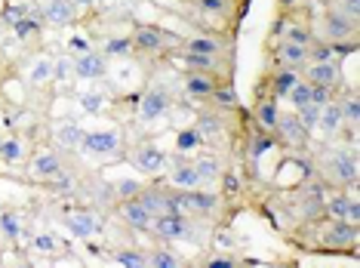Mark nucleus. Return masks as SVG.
I'll return each mask as SVG.
<instances>
[{
  "label": "nucleus",
  "instance_id": "obj_1",
  "mask_svg": "<svg viewBox=\"0 0 360 268\" xmlns=\"http://www.w3.org/2000/svg\"><path fill=\"white\" fill-rule=\"evenodd\" d=\"M120 145H124L120 129H93V133H84L80 151L93 154V158H105V154H117Z\"/></svg>",
  "mask_w": 360,
  "mask_h": 268
},
{
  "label": "nucleus",
  "instance_id": "obj_2",
  "mask_svg": "<svg viewBox=\"0 0 360 268\" xmlns=\"http://www.w3.org/2000/svg\"><path fill=\"white\" fill-rule=\"evenodd\" d=\"M169 210L173 213H210V210H216V194H203L200 189L182 191L169 198Z\"/></svg>",
  "mask_w": 360,
  "mask_h": 268
},
{
  "label": "nucleus",
  "instance_id": "obj_3",
  "mask_svg": "<svg viewBox=\"0 0 360 268\" xmlns=\"http://www.w3.org/2000/svg\"><path fill=\"white\" fill-rule=\"evenodd\" d=\"M151 229H154V234H160V238H167V241H182V238H191L194 234L191 222H188L182 213H158Z\"/></svg>",
  "mask_w": 360,
  "mask_h": 268
},
{
  "label": "nucleus",
  "instance_id": "obj_4",
  "mask_svg": "<svg viewBox=\"0 0 360 268\" xmlns=\"http://www.w3.org/2000/svg\"><path fill=\"white\" fill-rule=\"evenodd\" d=\"M167 111H169V96L158 87L145 89L142 99H139V120L142 124H154V120L167 117Z\"/></svg>",
  "mask_w": 360,
  "mask_h": 268
},
{
  "label": "nucleus",
  "instance_id": "obj_5",
  "mask_svg": "<svg viewBox=\"0 0 360 268\" xmlns=\"http://www.w3.org/2000/svg\"><path fill=\"white\" fill-rule=\"evenodd\" d=\"M65 229L80 241H89V238H96V234H102V219L96 216L93 210H75V213L65 216Z\"/></svg>",
  "mask_w": 360,
  "mask_h": 268
},
{
  "label": "nucleus",
  "instance_id": "obj_6",
  "mask_svg": "<svg viewBox=\"0 0 360 268\" xmlns=\"http://www.w3.org/2000/svg\"><path fill=\"white\" fill-rule=\"evenodd\" d=\"M71 71H75L80 80H99L108 75V59L96 50H86V53H80L77 59H71Z\"/></svg>",
  "mask_w": 360,
  "mask_h": 268
},
{
  "label": "nucleus",
  "instance_id": "obj_7",
  "mask_svg": "<svg viewBox=\"0 0 360 268\" xmlns=\"http://www.w3.org/2000/svg\"><path fill=\"white\" fill-rule=\"evenodd\" d=\"M167 164H169V158L160 148H154V145H142V148L133 151V167L142 176H160L167 170Z\"/></svg>",
  "mask_w": 360,
  "mask_h": 268
},
{
  "label": "nucleus",
  "instance_id": "obj_8",
  "mask_svg": "<svg viewBox=\"0 0 360 268\" xmlns=\"http://www.w3.org/2000/svg\"><path fill=\"white\" fill-rule=\"evenodd\" d=\"M120 216H124V222H127V225H133L136 231L151 229V222H154V213H151V210L145 207L139 198H127V200H120Z\"/></svg>",
  "mask_w": 360,
  "mask_h": 268
},
{
  "label": "nucleus",
  "instance_id": "obj_9",
  "mask_svg": "<svg viewBox=\"0 0 360 268\" xmlns=\"http://www.w3.org/2000/svg\"><path fill=\"white\" fill-rule=\"evenodd\" d=\"M40 15H44L50 25H71V22L77 19V6L75 0H44V6H40Z\"/></svg>",
  "mask_w": 360,
  "mask_h": 268
},
{
  "label": "nucleus",
  "instance_id": "obj_10",
  "mask_svg": "<svg viewBox=\"0 0 360 268\" xmlns=\"http://www.w3.org/2000/svg\"><path fill=\"white\" fill-rule=\"evenodd\" d=\"M129 40H133V46L142 50V53H158V50L167 46V34H163L160 28H151V25H139L136 34Z\"/></svg>",
  "mask_w": 360,
  "mask_h": 268
},
{
  "label": "nucleus",
  "instance_id": "obj_11",
  "mask_svg": "<svg viewBox=\"0 0 360 268\" xmlns=\"http://www.w3.org/2000/svg\"><path fill=\"white\" fill-rule=\"evenodd\" d=\"M28 170H31V176L34 179H56L62 173V160L56 158L53 151H37L34 158H31Z\"/></svg>",
  "mask_w": 360,
  "mask_h": 268
},
{
  "label": "nucleus",
  "instance_id": "obj_12",
  "mask_svg": "<svg viewBox=\"0 0 360 268\" xmlns=\"http://www.w3.org/2000/svg\"><path fill=\"white\" fill-rule=\"evenodd\" d=\"M169 185H176L179 191H191V189H200V173L194 164H176L169 170Z\"/></svg>",
  "mask_w": 360,
  "mask_h": 268
},
{
  "label": "nucleus",
  "instance_id": "obj_13",
  "mask_svg": "<svg viewBox=\"0 0 360 268\" xmlns=\"http://www.w3.org/2000/svg\"><path fill=\"white\" fill-rule=\"evenodd\" d=\"M342 124H345V117H342V105L339 102H326L321 105V117H317V129H323L326 136H333V133H339Z\"/></svg>",
  "mask_w": 360,
  "mask_h": 268
},
{
  "label": "nucleus",
  "instance_id": "obj_14",
  "mask_svg": "<svg viewBox=\"0 0 360 268\" xmlns=\"http://www.w3.org/2000/svg\"><path fill=\"white\" fill-rule=\"evenodd\" d=\"M339 80V68L326 59V62H314L308 65V84H317V87H333Z\"/></svg>",
  "mask_w": 360,
  "mask_h": 268
},
{
  "label": "nucleus",
  "instance_id": "obj_15",
  "mask_svg": "<svg viewBox=\"0 0 360 268\" xmlns=\"http://www.w3.org/2000/svg\"><path fill=\"white\" fill-rule=\"evenodd\" d=\"M0 160L4 164H19L25 160V142L19 136H0Z\"/></svg>",
  "mask_w": 360,
  "mask_h": 268
},
{
  "label": "nucleus",
  "instance_id": "obj_16",
  "mask_svg": "<svg viewBox=\"0 0 360 268\" xmlns=\"http://www.w3.org/2000/svg\"><path fill=\"white\" fill-rule=\"evenodd\" d=\"M212 89H216V80H212L207 71H191L188 80H185L188 96H212Z\"/></svg>",
  "mask_w": 360,
  "mask_h": 268
},
{
  "label": "nucleus",
  "instance_id": "obj_17",
  "mask_svg": "<svg viewBox=\"0 0 360 268\" xmlns=\"http://www.w3.org/2000/svg\"><path fill=\"white\" fill-rule=\"evenodd\" d=\"M274 129H281L283 139H290V142H305V139H308V129L302 127V120H299L296 115L277 117V127H274Z\"/></svg>",
  "mask_w": 360,
  "mask_h": 268
},
{
  "label": "nucleus",
  "instance_id": "obj_18",
  "mask_svg": "<svg viewBox=\"0 0 360 268\" xmlns=\"http://www.w3.org/2000/svg\"><path fill=\"white\" fill-rule=\"evenodd\" d=\"M84 133H86V129L77 127V124H59V127H56V139H59V145H65V148H71V151L80 148Z\"/></svg>",
  "mask_w": 360,
  "mask_h": 268
},
{
  "label": "nucleus",
  "instance_id": "obj_19",
  "mask_svg": "<svg viewBox=\"0 0 360 268\" xmlns=\"http://www.w3.org/2000/svg\"><path fill=\"white\" fill-rule=\"evenodd\" d=\"M53 77H56V59H50V56L34 59V65H31V71H28L31 84H44V80H53Z\"/></svg>",
  "mask_w": 360,
  "mask_h": 268
},
{
  "label": "nucleus",
  "instance_id": "obj_20",
  "mask_svg": "<svg viewBox=\"0 0 360 268\" xmlns=\"http://www.w3.org/2000/svg\"><path fill=\"white\" fill-rule=\"evenodd\" d=\"M305 59H308V46L292 44V40H283V44H281V62L283 65H290V68H299Z\"/></svg>",
  "mask_w": 360,
  "mask_h": 268
},
{
  "label": "nucleus",
  "instance_id": "obj_21",
  "mask_svg": "<svg viewBox=\"0 0 360 268\" xmlns=\"http://www.w3.org/2000/svg\"><path fill=\"white\" fill-rule=\"evenodd\" d=\"M354 22L357 19H348V15L330 13V15H326V31H330V37H348L351 31H354Z\"/></svg>",
  "mask_w": 360,
  "mask_h": 268
},
{
  "label": "nucleus",
  "instance_id": "obj_22",
  "mask_svg": "<svg viewBox=\"0 0 360 268\" xmlns=\"http://www.w3.org/2000/svg\"><path fill=\"white\" fill-rule=\"evenodd\" d=\"M203 145V136H200V129L194 127V129H182V133L176 136V148L179 151H198Z\"/></svg>",
  "mask_w": 360,
  "mask_h": 268
},
{
  "label": "nucleus",
  "instance_id": "obj_23",
  "mask_svg": "<svg viewBox=\"0 0 360 268\" xmlns=\"http://www.w3.org/2000/svg\"><path fill=\"white\" fill-rule=\"evenodd\" d=\"M77 105H80V111H86V115H99V111L105 108V96L99 93V89H86Z\"/></svg>",
  "mask_w": 360,
  "mask_h": 268
},
{
  "label": "nucleus",
  "instance_id": "obj_24",
  "mask_svg": "<svg viewBox=\"0 0 360 268\" xmlns=\"http://www.w3.org/2000/svg\"><path fill=\"white\" fill-rule=\"evenodd\" d=\"M286 99H290L292 108H302V105H308L311 102V84H308V80H296L292 89L286 93Z\"/></svg>",
  "mask_w": 360,
  "mask_h": 268
},
{
  "label": "nucleus",
  "instance_id": "obj_25",
  "mask_svg": "<svg viewBox=\"0 0 360 268\" xmlns=\"http://www.w3.org/2000/svg\"><path fill=\"white\" fill-rule=\"evenodd\" d=\"M114 262L124 265V268H145V265H148V256H142L139 250H117Z\"/></svg>",
  "mask_w": 360,
  "mask_h": 268
},
{
  "label": "nucleus",
  "instance_id": "obj_26",
  "mask_svg": "<svg viewBox=\"0 0 360 268\" xmlns=\"http://www.w3.org/2000/svg\"><path fill=\"white\" fill-rule=\"evenodd\" d=\"M188 50H191V53H203V56H219V53H222V44H219L216 37H194L191 44H188Z\"/></svg>",
  "mask_w": 360,
  "mask_h": 268
},
{
  "label": "nucleus",
  "instance_id": "obj_27",
  "mask_svg": "<svg viewBox=\"0 0 360 268\" xmlns=\"http://www.w3.org/2000/svg\"><path fill=\"white\" fill-rule=\"evenodd\" d=\"M296 117L302 120V127L308 129H317V117H321V105H314V102H308V105H302V108H296Z\"/></svg>",
  "mask_w": 360,
  "mask_h": 268
},
{
  "label": "nucleus",
  "instance_id": "obj_28",
  "mask_svg": "<svg viewBox=\"0 0 360 268\" xmlns=\"http://www.w3.org/2000/svg\"><path fill=\"white\" fill-rule=\"evenodd\" d=\"M148 265L151 268H179L182 259H179L176 253H169V250H154V253L148 256Z\"/></svg>",
  "mask_w": 360,
  "mask_h": 268
},
{
  "label": "nucleus",
  "instance_id": "obj_29",
  "mask_svg": "<svg viewBox=\"0 0 360 268\" xmlns=\"http://www.w3.org/2000/svg\"><path fill=\"white\" fill-rule=\"evenodd\" d=\"M129 53H133V40L129 37H108L105 40L102 56H129Z\"/></svg>",
  "mask_w": 360,
  "mask_h": 268
},
{
  "label": "nucleus",
  "instance_id": "obj_30",
  "mask_svg": "<svg viewBox=\"0 0 360 268\" xmlns=\"http://www.w3.org/2000/svg\"><path fill=\"white\" fill-rule=\"evenodd\" d=\"M0 231H4L10 241L19 238V234H22V222H19V216L10 213V210H6V213H0Z\"/></svg>",
  "mask_w": 360,
  "mask_h": 268
},
{
  "label": "nucleus",
  "instance_id": "obj_31",
  "mask_svg": "<svg viewBox=\"0 0 360 268\" xmlns=\"http://www.w3.org/2000/svg\"><path fill=\"white\" fill-rule=\"evenodd\" d=\"M185 65L188 68H194V71H210V68H216V56H203V53L188 50L185 53Z\"/></svg>",
  "mask_w": 360,
  "mask_h": 268
},
{
  "label": "nucleus",
  "instance_id": "obj_32",
  "mask_svg": "<svg viewBox=\"0 0 360 268\" xmlns=\"http://www.w3.org/2000/svg\"><path fill=\"white\" fill-rule=\"evenodd\" d=\"M335 160H339V164H335V176L351 185L357 179V160L354 158H335Z\"/></svg>",
  "mask_w": 360,
  "mask_h": 268
},
{
  "label": "nucleus",
  "instance_id": "obj_33",
  "mask_svg": "<svg viewBox=\"0 0 360 268\" xmlns=\"http://www.w3.org/2000/svg\"><path fill=\"white\" fill-rule=\"evenodd\" d=\"M299 80V75H296V68H286V71H281V75L274 77V93L277 96H286L292 89V84Z\"/></svg>",
  "mask_w": 360,
  "mask_h": 268
},
{
  "label": "nucleus",
  "instance_id": "obj_34",
  "mask_svg": "<svg viewBox=\"0 0 360 268\" xmlns=\"http://www.w3.org/2000/svg\"><path fill=\"white\" fill-rule=\"evenodd\" d=\"M256 117H259V124L265 127V129H274L277 127V117H281V115H277V105L274 102H262Z\"/></svg>",
  "mask_w": 360,
  "mask_h": 268
},
{
  "label": "nucleus",
  "instance_id": "obj_35",
  "mask_svg": "<svg viewBox=\"0 0 360 268\" xmlns=\"http://www.w3.org/2000/svg\"><path fill=\"white\" fill-rule=\"evenodd\" d=\"M198 173H200V182H216V176H219V164L212 158H200L198 164Z\"/></svg>",
  "mask_w": 360,
  "mask_h": 268
},
{
  "label": "nucleus",
  "instance_id": "obj_36",
  "mask_svg": "<svg viewBox=\"0 0 360 268\" xmlns=\"http://www.w3.org/2000/svg\"><path fill=\"white\" fill-rule=\"evenodd\" d=\"M326 210H330L333 219H345L348 222V213H351V198H333L330 204H326Z\"/></svg>",
  "mask_w": 360,
  "mask_h": 268
},
{
  "label": "nucleus",
  "instance_id": "obj_37",
  "mask_svg": "<svg viewBox=\"0 0 360 268\" xmlns=\"http://www.w3.org/2000/svg\"><path fill=\"white\" fill-rule=\"evenodd\" d=\"M114 189H117V198L120 200H127V198H139V191H142V182H139V179H124V182H117Z\"/></svg>",
  "mask_w": 360,
  "mask_h": 268
},
{
  "label": "nucleus",
  "instance_id": "obj_38",
  "mask_svg": "<svg viewBox=\"0 0 360 268\" xmlns=\"http://www.w3.org/2000/svg\"><path fill=\"white\" fill-rule=\"evenodd\" d=\"M31 247H34L37 253H56V250H59V243H56L53 234H34Z\"/></svg>",
  "mask_w": 360,
  "mask_h": 268
},
{
  "label": "nucleus",
  "instance_id": "obj_39",
  "mask_svg": "<svg viewBox=\"0 0 360 268\" xmlns=\"http://www.w3.org/2000/svg\"><path fill=\"white\" fill-rule=\"evenodd\" d=\"M13 31H15V37L28 40V37H31V34H34V31H37V22L31 19V15H25V19H22V22H15V25H13Z\"/></svg>",
  "mask_w": 360,
  "mask_h": 268
},
{
  "label": "nucleus",
  "instance_id": "obj_40",
  "mask_svg": "<svg viewBox=\"0 0 360 268\" xmlns=\"http://www.w3.org/2000/svg\"><path fill=\"white\" fill-rule=\"evenodd\" d=\"M286 40L308 46V44H311V31H308V28H302V25H290V31H286Z\"/></svg>",
  "mask_w": 360,
  "mask_h": 268
},
{
  "label": "nucleus",
  "instance_id": "obj_41",
  "mask_svg": "<svg viewBox=\"0 0 360 268\" xmlns=\"http://www.w3.org/2000/svg\"><path fill=\"white\" fill-rule=\"evenodd\" d=\"M333 99V87H317V84H311V102L314 105H326Z\"/></svg>",
  "mask_w": 360,
  "mask_h": 268
},
{
  "label": "nucleus",
  "instance_id": "obj_42",
  "mask_svg": "<svg viewBox=\"0 0 360 268\" xmlns=\"http://www.w3.org/2000/svg\"><path fill=\"white\" fill-rule=\"evenodd\" d=\"M339 105H342V102H339ZM342 117L351 120V124H357V117H360V105H357L354 96H351V99H348L345 105H342Z\"/></svg>",
  "mask_w": 360,
  "mask_h": 268
},
{
  "label": "nucleus",
  "instance_id": "obj_43",
  "mask_svg": "<svg viewBox=\"0 0 360 268\" xmlns=\"http://www.w3.org/2000/svg\"><path fill=\"white\" fill-rule=\"evenodd\" d=\"M28 15V6H6V15L4 19L10 22V25H15V22H22Z\"/></svg>",
  "mask_w": 360,
  "mask_h": 268
},
{
  "label": "nucleus",
  "instance_id": "obj_44",
  "mask_svg": "<svg viewBox=\"0 0 360 268\" xmlns=\"http://www.w3.org/2000/svg\"><path fill=\"white\" fill-rule=\"evenodd\" d=\"M200 10H207V13H225L228 10V0H200Z\"/></svg>",
  "mask_w": 360,
  "mask_h": 268
},
{
  "label": "nucleus",
  "instance_id": "obj_45",
  "mask_svg": "<svg viewBox=\"0 0 360 268\" xmlns=\"http://www.w3.org/2000/svg\"><path fill=\"white\" fill-rule=\"evenodd\" d=\"M345 15L348 19H357L360 15V0H345Z\"/></svg>",
  "mask_w": 360,
  "mask_h": 268
},
{
  "label": "nucleus",
  "instance_id": "obj_46",
  "mask_svg": "<svg viewBox=\"0 0 360 268\" xmlns=\"http://www.w3.org/2000/svg\"><path fill=\"white\" fill-rule=\"evenodd\" d=\"M234 265V259H228V256H219V259H210V268H231Z\"/></svg>",
  "mask_w": 360,
  "mask_h": 268
},
{
  "label": "nucleus",
  "instance_id": "obj_47",
  "mask_svg": "<svg viewBox=\"0 0 360 268\" xmlns=\"http://www.w3.org/2000/svg\"><path fill=\"white\" fill-rule=\"evenodd\" d=\"M268 148H271V139H259V142H256V148H252V151L262 154V151H268Z\"/></svg>",
  "mask_w": 360,
  "mask_h": 268
},
{
  "label": "nucleus",
  "instance_id": "obj_48",
  "mask_svg": "<svg viewBox=\"0 0 360 268\" xmlns=\"http://www.w3.org/2000/svg\"><path fill=\"white\" fill-rule=\"evenodd\" d=\"M75 50H80V53H86V50H89V44H86V40H84V37H77V40H75Z\"/></svg>",
  "mask_w": 360,
  "mask_h": 268
},
{
  "label": "nucleus",
  "instance_id": "obj_49",
  "mask_svg": "<svg viewBox=\"0 0 360 268\" xmlns=\"http://www.w3.org/2000/svg\"><path fill=\"white\" fill-rule=\"evenodd\" d=\"M96 4V0H75V6H77V10H80V6H93Z\"/></svg>",
  "mask_w": 360,
  "mask_h": 268
}]
</instances>
